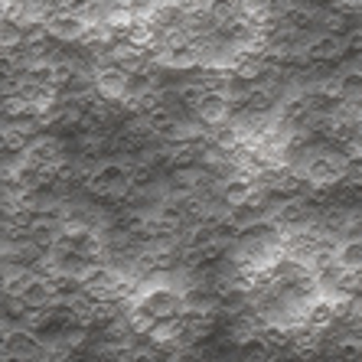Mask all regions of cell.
<instances>
[{"instance_id": "obj_22", "label": "cell", "mask_w": 362, "mask_h": 362, "mask_svg": "<svg viewBox=\"0 0 362 362\" xmlns=\"http://www.w3.org/2000/svg\"><path fill=\"white\" fill-rule=\"evenodd\" d=\"M0 300H4V291H0Z\"/></svg>"}, {"instance_id": "obj_7", "label": "cell", "mask_w": 362, "mask_h": 362, "mask_svg": "<svg viewBox=\"0 0 362 362\" xmlns=\"http://www.w3.org/2000/svg\"><path fill=\"white\" fill-rule=\"evenodd\" d=\"M36 356H42V339L36 337V329H30V327L13 329L10 327L0 359H36Z\"/></svg>"}, {"instance_id": "obj_17", "label": "cell", "mask_w": 362, "mask_h": 362, "mask_svg": "<svg viewBox=\"0 0 362 362\" xmlns=\"http://www.w3.org/2000/svg\"><path fill=\"white\" fill-rule=\"evenodd\" d=\"M317 26H323L327 33H346V26H349V10L320 7V13H317Z\"/></svg>"}, {"instance_id": "obj_14", "label": "cell", "mask_w": 362, "mask_h": 362, "mask_svg": "<svg viewBox=\"0 0 362 362\" xmlns=\"http://www.w3.org/2000/svg\"><path fill=\"white\" fill-rule=\"evenodd\" d=\"M20 297H23V303L30 307V310H36V307H46V303H52L49 284H46V278H42V274H33V278L26 281V284L20 287Z\"/></svg>"}, {"instance_id": "obj_15", "label": "cell", "mask_w": 362, "mask_h": 362, "mask_svg": "<svg viewBox=\"0 0 362 362\" xmlns=\"http://www.w3.org/2000/svg\"><path fill=\"white\" fill-rule=\"evenodd\" d=\"M333 92L337 98H362V69H346L333 78Z\"/></svg>"}, {"instance_id": "obj_1", "label": "cell", "mask_w": 362, "mask_h": 362, "mask_svg": "<svg viewBox=\"0 0 362 362\" xmlns=\"http://www.w3.org/2000/svg\"><path fill=\"white\" fill-rule=\"evenodd\" d=\"M82 186L92 196H101V199H127V193H131L127 160L121 157V160H105V163H98V167H92Z\"/></svg>"}, {"instance_id": "obj_11", "label": "cell", "mask_w": 362, "mask_h": 362, "mask_svg": "<svg viewBox=\"0 0 362 362\" xmlns=\"http://www.w3.org/2000/svg\"><path fill=\"white\" fill-rule=\"evenodd\" d=\"M252 189H255V180L242 177V173H235V177H228L226 183H219V196H222V202H226L228 209L242 206V202L252 196Z\"/></svg>"}, {"instance_id": "obj_4", "label": "cell", "mask_w": 362, "mask_h": 362, "mask_svg": "<svg viewBox=\"0 0 362 362\" xmlns=\"http://www.w3.org/2000/svg\"><path fill=\"white\" fill-rule=\"evenodd\" d=\"M193 115L199 118L202 127H216V124H222V121H228L232 105L226 101V95H222L219 88H202L199 98L193 101Z\"/></svg>"}, {"instance_id": "obj_13", "label": "cell", "mask_w": 362, "mask_h": 362, "mask_svg": "<svg viewBox=\"0 0 362 362\" xmlns=\"http://www.w3.org/2000/svg\"><path fill=\"white\" fill-rule=\"evenodd\" d=\"M333 262L346 271H359L362 268V238H339Z\"/></svg>"}, {"instance_id": "obj_21", "label": "cell", "mask_w": 362, "mask_h": 362, "mask_svg": "<svg viewBox=\"0 0 362 362\" xmlns=\"http://www.w3.org/2000/svg\"><path fill=\"white\" fill-rule=\"evenodd\" d=\"M7 151V131H4V127H0V153Z\"/></svg>"}, {"instance_id": "obj_18", "label": "cell", "mask_w": 362, "mask_h": 362, "mask_svg": "<svg viewBox=\"0 0 362 362\" xmlns=\"http://www.w3.org/2000/svg\"><path fill=\"white\" fill-rule=\"evenodd\" d=\"M0 313H4L10 323H23L26 313H30V307L23 303L20 294H4V300H0Z\"/></svg>"}, {"instance_id": "obj_23", "label": "cell", "mask_w": 362, "mask_h": 362, "mask_svg": "<svg viewBox=\"0 0 362 362\" xmlns=\"http://www.w3.org/2000/svg\"><path fill=\"white\" fill-rule=\"evenodd\" d=\"M307 4H313V0H307Z\"/></svg>"}, {"instance_id": "obj_8", "label": "cell", "mask_w": 362, "mask_h": 362, "mask_svg": "<svg viewBox=\"0 0 362 362\" xmlns=\"http://www.w3.org/2000/svg\"><path fill=\"white\" fill-rule=\"evenodd\" d=\"M62 235V219L59 212H30V226H26V238L40 248H49L56 238Z\"/></svg>"}, {"instance_id": "obj_3", "label": "cell", "mask_w": 362, "mask_h": 362, "mask_svg": "<svg viewBox=\"0 0 362 362\" xmlns=\"http://www.w3.org/2000/svg\"><path fill=\"white\" fill-rule=\"evenodd\" d=\"M85 23H88V20H85L78 10H69V7H52L42 13V30L49 33L52 42H59V46L82 40Z\"/></svg>"}, {"instance_id": "obj_9", "label": "cell", "mask_w": 362, "mask_h": 362, "mask_svg": "<svg viewBox=\"0 0 362 362\" xmlns=\"http://www.w3.org/2000/svg\"><path fill=\"white\" fill-rule=\"evenodd\" d=\"M20 153L40 163H59V160H66V141L49 137V134H33Z\"/></svg>"}, {"instance_id": "obj_2", "label": "cell", "mask_w": 362, "mask_h": 362, "mask_svg": "<svg viewBox=\"0 0 362 362\" xmlns=\"http://www.w3.org/2000/svg\"><path fill=\"white\" fill-rule=\"evenodd\" d=\"M343 56H346V36L323 30L320 36H310V40H303V46H297L294 59H300V66H320V62H337Z\"/></svg>"}, {"instance_id": "obj_16", "label": "cell", "mask_w": 362, "mask_h": 362, "mask_svg": "<svg viewBox=\"0 0 362 362\" xmlns=\"http://www.w3.org/2000/svg\"><path fill=\"white\" fill-rule=\"evenodd\" d=\"M26 111H33V108H30V98H26L23 92L10 88V92L0 95V118H4V121L17 118V115H26ZM33 115H36V111H33Z\"/></svg>"}, {"instance_id": "obj_19", "label": "cell", "mask_w": 362, "mask_h": 362, "mask_svg": "<svg viewBox=\"0 0 362 362\" xmlns=\"http://www.w3.org/2000/svg\"><path fill=\"white\" fill-rule=\"evenodd\" d=\"M7 333H10V320H0V353H4V343H7Z\"/></svg>"}, {"instance_id": "obj_20", "label": "cell", "mask_w": 362, "mask_h": 362, "mask_svg": "<svg viewBox=\"0 0 362 362\" xmlns=\"http://www.w3.org/2000/svg\"><path fill=\"white\" fill-rule=\"evenodd\" d=\"M10 7H13L10 0H0V20H4V17H10Z\"/></svg>"}, {"instance_id": "obj_10", "label": "cell", "mask_w": 362, "mask_h": 362, "mask_svg": "<svg viewBox=\"0 0 362 362\" xmlns=\"http://www.w3.org/2000/svg\"><path fill=\"white\" fill-rule=\"evenodd\" d=\"M42 278H46V284H49L52 300L69 303L72 297L82 294V281H78L76 274H66V271H49V274H42Z\"/></svg>"}, {"instance_id": "obj_5", "label": "cell", "mask_w": 362, "mask_h": 362, "mask_svg": "<svg viewBox=\"0 0 362 362\" xmlns=\"http://www.w3.org/2000/svg\"><path fill=\"white\" fill-rule=\"evenodd\" d=\"M141 307L151 317H177V313H183V291H177V287H151L147 294L141 297Z\"/></svg>"}, {"instance_id": "obj_12", "label": "cell", "mask_w": 362, "mask_h": 362, "mask_svg": "<svg viewBox=\"0 0 362 362\" xmlns=\"http://www.w3.org/2000/svg\"><path fill=\"white\" fill-rule=\"evenodd\" d=\"M147 23L153 26V33H163V30H173V26L186 23V7L183 4H167V7H153Z\"/></svg>"}, {"instance_id": "obj_6", "label": "cell", "mask_w": 362, "mask_h": 362, "mask_svg": "<svg viewBox=\"0 0 362 362\" xmlns=\"http://www.w3.org/2000/svg\"><path fill=\"white\" fill-rule=\"evenodd\" d=\"M92 82H95V88H98L101 98L118 101L121 105V98H124V92H127V72L121 66H115V62H101V66L92 72Z\"/></svg>"}]
</instances>
